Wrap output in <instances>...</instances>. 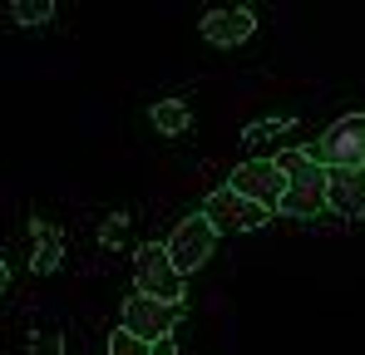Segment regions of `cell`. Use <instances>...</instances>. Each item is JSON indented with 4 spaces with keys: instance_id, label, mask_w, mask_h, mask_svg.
Returning <instances> with one entry per match:
<instances>
[{
    "instance_id": "cell-1",
    "label": "cell",
    "mask_w": 365,
    "mask_h": 355,
    "mask_svg": "<svg viewBox=\"0 0 365 355\" xmlns=\"http://www.w3.org/2000/svg\"><path fill=\"white\" fill-rule=\"evenodd\" d=\"M277 163L287 173V197H282L277 212H287V217H316V212L331 207V168H321L311 158V148H287V153H277Z\"/></svg>"
},
{
    "instance_id": "cell-2",
    "label": "cell",
    "mask_w": 365,
    "mask_h": 355,
    "mask_svg": "<svg viewBox=\"0 0 365 355\" xmlns=\"http://www.w3.org/2000/svg\"><path fill=\"white\" fill-rule=\"evenodd\" d=\"M133 287H138V296H153V301L182 306V272L173 267L168 247L143 242V247L133 252Z\"/></svg>"
},
{
    "instance_id": "cell-3",
    "label": "cell",
    "mask_w": 365,
    "mask_h": 355,
    "mask_svg": "<svg viewBox=\"0 0 365 355\" xmlns=\"http://www.w3.org/2000/svg\"><path fill=\"white\" fill-rule=\"evenodd\" d=\"M311 158H316L321 168H365V114L336 118V123L311 143Z\"/></svg>"
},
{
    "instance_id": "cell-4",
    "label": "cell",
    "mask_w": 365,
    "mask_h": 355,
    "mask_svg": "<svg viewBox=\"0 0 365 355\" xmlns=\"http://www.w3.org/2000/svg\"><path fill=\"white\" fill-rule=\"evenodd\" d=\"M202 217H207L217 232H257V227H267V222H272V207L252 202V197L232 192V187H217V192H207Z\"/></svg>"
},
{
    "instance_id": "cell-5",
    "label": "cell",
    "mask_w": 365,
    "mask_h": 355,
    "mask_svg": "<svg viewBox=\"0 0 365 355\" xmlns=\"http://www.w3.org/2000/svg\"><path fill=\"white\" fill-rule=\"evenodd\" d=\"M182 321V306H168V301H153V296H128L123 301V331L158 346L173 336V326Z\"/></svg>"
},
{
    "instance_id": "cell-6",
    "label": "cell",
    "mask_w": 365,
    "mask_h": 355,
    "mask_svg": "<svg viewBox=\"0 0 365 355\" xmlns=\"http://www.w3.org/2000/svg\"><path fill=\"white\" fill-rule=\"evenodd\" d=\"M227 187L277 212V207H282V197H287V173H282V163H277V158H247V163L232 168V182H227Z\"/></svg>"
},
{
    "instance_id": "cell-7",
    "label": "cell",
    "mask_w": 365,
    "mask_h": 355,
    "mask_svg": "<svg viewBox=\"0 0 365 355\" xmlns=\"http://www.w3.org/2000/svg\"><path fill=\"white\" fill-rule=\"evenodd\" d=\"M212 247H217V227L197 212V217H182L173 237H168V257H173V267H178L182 277L187 272H197L207 257H212Z\"/></svg>"
},
{
    "instance_id": "cell-8",
    "label": "cell",
    "mask_w": 365,
    "mask_h": 355,
    "mask_svg": "<svg viewBox=\"0 0 365 355\" xmlns=\"http://www.w3.org/2000/svg\"><path fill=\"white\" fill-rule=\"evenodd\" d=\"M252 30H257V15L247 5H227V10L202 15V40L217 45V50H237L242 40H252Z\"/></svg>"
},
{
    "instance_id": "cell-9",
    "label": "cell",
    "mask_w": 365,
    "mask_h": 355,
    "mask_svg": "<svg viewBox=\"0 0 365 355\" xmlns=\"http://www.w3.org/2000/svg\"><path fill=\"white\" fill-rule=\"evenodd\" d=\"M331 212L365 217V168H331Z\"/></svg>"
},
{
    "instance_id": "cell-10",
    "label": "cell",
    "mask_w": 365,
    "mask_h": 355,
    "mask_svg": "<svg viewBox=\"0 0 365 355\" xmlns=\"http://www.w3.org/2000/svg\"><path fill=\"white\" fill-rule=\"evenodd\" d=\"M64 257V232L55 227V222H30V272L35 277H50L55 267H60Z\"/></svg>"
},
{
    "instance_id": "cell-11",
    "label": "cell",
    "mask_w": 365,
    "mask_h": 355,
    "mask_svg": "<svg viewBox=\"0 0 365 355\" xmlns=\"http://www.w3.org/2000/svg\"><path fill=\"white\" fill-rule=\"evenodd\" d=\"M148 118H153V128H158V133H182V128L192 123V114H187V104H182V99H163V104H153Z\"/></svg>"
},
{
    "instance_id": "cell-12",
    "label": "cell",
    "mask_w": 365,
    "mask_h": 355,
    "mask_svg": "<svg viewBox=\"0 0 365 355\" xmlns=\"http://www.w3.org/2000/svg\"><path fill=\"white\" fill-rule=\"evenodd\" d=\"M297 128V118H257V123H247V133H242V143L247 148H262V143H272V138H282V133H292Z\"/></svg>"
},
{
    "instance_id": "cell-13",
    "label": "cell",
    "mask_w": 365,
    "mask_h": 355,
    "mask_svg": "<svg viewBox=\"0 0 365 355\" xmlns=\"http://www.w3.org/2000/svg\"><path fill=\"white\" fill-rule=\"evenodd\" d=\"M50 15H55L50 0H15V5H10V20H15V25H45Z\"/></svg>"
},
{
    "instance_id": "cell-14",
    "label": "cell",
    "mask_w": 365,
    "mask_h": 355,
    "mask_svg": "<svg viewBox=\"0 0 365 355\" xmlns=\"http://www.w3.org/2000/svg\"><path fill=\"white\" fill-rule=\"evenodd\" d=\"M30 355H64V336L55 331V326L35 331V336H30Z\"/></svg>"
},
{
    "instance_id": "cell-15",
    "label": "cell",
    "mask_w": 365,
    "mask_h": 355,
    "mask_svg": "<svg viewBox=\"0 0 365 355\" xmlns=\"http://www.w3.org/2000/svg\"><path fill=\"white\" fill-rule=\"evenodd\" d=\"M109 355H153V346L138 341V336H128V331H114L109 336Z\"/></svg>"
},
{
    "instance_id": "cell-16",
    "label": "cell",
    "mask_w": 365,
    "mask_h": 355,
    "mask_svg": "<svg viewBox=\"0 0 365 355\" xmlns=\"http://www.w3.org/2000/svg\"><path fill=\"white\" fill-rule=\"evenodd\" d=\"M123 232H128V217L114 212V217H104V227H99V247H119Z\"/></svg>"
},
{
    "instance_id": "cell-17",
    "label": "cell",
    "mask_w": 365,
    "mask_h": 355,
    "mask_svg": "<svg viewBox=\"0 0 365 355\" xmlns=\"http://www.w3.org/2000/svg\"><path fill=\"white\" fill-rule=\"evenodd\" d=\"M153 355H178V341H173V336H168V341H158V346H153Z\"/></svg>"
}]
</instances>
